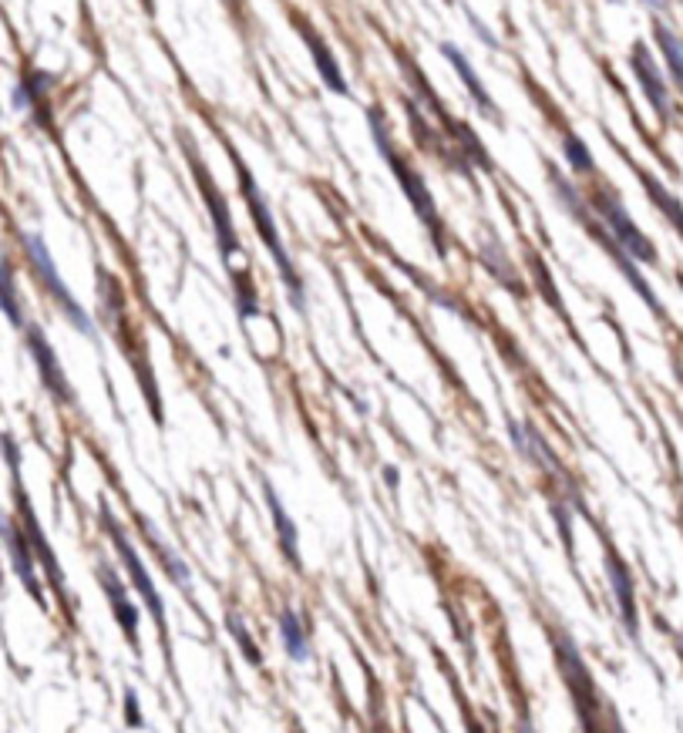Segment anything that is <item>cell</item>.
<instances>
[{"mask_svg": "<svg viewBox=\"0 0 683 733\" xmlns=\"http://www.w3.org/2000/svg\"><path fill=\"white\" fill-rule=\"evenodd\" d=\"M233 165H236V179H239V189H243L249 219H253V226H256V233H260L263 246L270 249L276 269H280V280L286 286V293H290V306L297 313H303V310H307V290H303V280H300L297 266H293V259H290V253H286V246L280 239V229H276V222H273L270 202H266V196L260 192V185H256V179L249 175V169L236 159V155H233Z\"/></svg>", "mask_w": 683, "mask_h": 733, "instance_id": "obj_1", "label": "cell"}, {"mask_svg": "<svg viewBox=\"0 0 683 733\" xmlns=\"http://www.w3.org/2000/svg\"><path fill=\"white\" fill-rule=\"evenodd\" d=\"M371 125H374V142H377V148H381V152H384V159H387V165H391V169H394V175H398L404 196L411 199V206H414V212H418V219L431 229V236H435V243H438V253H445V229H441L438 206H435V199H431V192H428V185H424L421 172H414L411 165L398 155V148H394L391 135H387V128H384L381 118L371 115Z\"/></svg>", "mask_w": 683, "mask_h": 733, "instance_id": "obj_2", "label": "cell"}, {"mask_svg": "<svg viewBox=\"0 0 683 733\" xmlns=\"http://www.w3.org/2000/svg\"><path fill=\"white\" fill-rule=\"evenodd\" d=\"M101 525H105V532H108V538H112L118 559H122V565H125V572H128V586L135 589V596H142L145 609L152 612L155 626H159V636L165 639V636H169V616H165V602H162V596H159V589H155L152 572L145 569L142 555L135 552L132 538H128V532H125L122 525H118V518H115L112 512H101Z\"/></svg>", "mask_w": 683, "mask_h": 733, "instance_id": "obj_3", "label": "cell"}, {"mask_svg": "<svg viewBox=\"0 0 683 733\" xmlns=\"http://www.w3.org/2000/svg\"><path fill=\"white\" fill-rule=\"evenodd\" d=\"M552 182H556V192H559V199L562 202H566V206H569V212H572V216H576L579 222H583V226L589 229V233H593V239H596V243L599 246H603L606 249V253L609 256H613L616 259V266H620L623 269V276H626V280H630V286H633V290L636 293H640L643 296V300H646V306H650V310L653 313H660V317H663V306H660V300H657V296H653V290H650V286H646V280H643V276H640V269H636L633 266V259L630 256H626L623 253V249L620 246H616V239L613 236H609L606 233V226H603V222H599V219H593V216H589V209H586V202L583 199H579L576 196V189H572V185L569 182H562L559 179V172L556 169H552Z\"/></svg>", "mask_w": 683, "mask_h": 733, "instance_id": "obj_4", "label": "cell"}, {"mask_svg": "<svg viewBox=\"0 0 683 733\" xmlns=\"http://www.w3.org/2000/svg\"><path fill=\"white\" fill-rule=\"evenodd\" d=\"M24 253H27V259H31L34 273H38V280L44 283V290H48L54 306L64 313V320H68L75 330L85 333V337H95V323H91V317L85 313V306L75 300V293L68 290V283L61 280V273H58V266H54L48 246H44V239L34 236V233L24 236Z\"/></svg>", "mask_w": 683, "mask_h": 733, "instance_id": "obj_5", "label": "cell"}, {"mask_svg": "<svg viewBox=\"0 0 683 733\" xmlns=\"http://www.w3.org/2000/svg\"><path fill=\"white\" fill-rule=\"evenodd\" d=\"M589 202H593V209H596V216L599 222L606 226V233L616 239V246L623 249L630 259H640V263H650V266H657V249H653V243L646 239L640 229H636V222L630 219V212H626V206L620 199H616V192L613 189H599L589 196Z\"/></svg>", "mask_w": 683, "mask_h": 733, "instance_id": "obj_6", "label": "cell"}, {"mask_svg": "<svg viewBox=\"0 0 683 733\" xmlns=\"http://www.w3.org/2000/svg\"><path fill=\"white\" fill-rule=\"evenodd\" d=\"M95 575H98L101 592L108 596V609H112V616H115L118 629H122L125 643L138 653V649H142V639H138V623H142V616H138L135 599L128 596V586L122 582V575H118L108 562H101Z\"/></svg>", "mask_w": 683, "mask_h": 733, "instance_id": "obj_7", "label": "cell"}, {"mask_svg": "<svg viewBox=\"0 0 683 733\" xmlns=\"http://www.w3.org/2000/svg\"><path fill=\"white\" fill-rule=\"evenodd\" d=\"M0 538H4L7 545V555H11V565H14V575L21 579V586L31 592V599L44 606V589H41V579H38V559H34V549L31 542H27L24 528H17L11 518L0 515Z\"/></svg>", "mask_w": 683, "mask_h": 733, "instance_id": "obj_8", "label": "cell"}, {"mask_svg": "<svg viewBox=\"0 0 683 733\" xmlns=\"http://www.w3.org/2000/svg\"><path fill=\"white\" fill-rule=\"evenodd\" d=\"M27 350H31L34 364H38V374H41L44 387L51 391L54 401H61V404L75 401V391H71L68 377H64L61 360L54 357V347L48 343V337H44V330L38 327V323H27Z\"/></svg>", "mask_w": 683, "mask_h": 733, "instance_id": "obj_9", "label": "cell"}, {"mask_svg": "<svg viewBox=\"0 0 683 733\" xmlns=\"http://www.w3.org/2000/svg\"><path fill=\"white\" fill-rule=\"evenodd\" d=\"M192 169H196L199 189H202V196H206V206H209L212 226H216V243H219V253H223V259H226V263H233V256L239 253V239H236V226H233V216H229V209H226V199L219 196L216 189H212V182H209V172H206V165L199 162V155H196V152H192Z\"/></svg>", "mask_w": 683, "mask_h": 733, "instance_id": "obj_10", "label": "cell"}, {"mask_svg": "<svg viewBox=\"0 0 683 733\" xmlns=\"http://www.w3.org/2000/svg\"><path fill=\"white\" fill-rule=\"evenodd\" d=\"M606 572H609V586H613L616 609H620V619H623L626 633L636 636V629H640V619H636L633 575H630V569H626V562H623L613 549H606Z\"/></svg>", "mask_w": 683, "mask_h": 733, "instance_id": "obj_11", "label": "cell"}, {"mask_svg": "<svg viewBox=\"0 0 683 733\" xmlns=\"http://www.w3.org/2000/svg\"><path fill=\"white\" fill-rule=\"evenodd\" d=\"M633 71H636V78H640L643 95L650 98L653 111L660 115V122H670V91H667V81L660 78V68L653 64V58L646 54L643 44H636V48H633Z\"/></svg>", "mask_w": 683, "mask_h": 733, "instance_id": "obj_12", "label": "cell"}, {"mask_svg": "<svg viewBox=\"0 0 683 733\" xmlns=\"http://www.w3.org/2000/svg\"><path fill=\"white\" fill-rule=\"evenodd\" d=\"M263 498H266V508H270V518H273V528H276V538H280V552L283 559L293 565V569H300V532H297V522L286 512V505L276 495V488L270 481H263Z\"/></svg>", "mask_w": 683, "mask_h": 733, "instance_id": "obj_13", "label": "cell"}, {"mask_svg": "<svg viewBox=\"0 0 683 733\" xmlns=\"http://www.w3.org/2000/svg\"><path fill=\"white\" fill-rule=\"evenodd\" d=\"M142 532H145V542H149V549L155 552V559H159V565H162L165 579H169L179 592L192 596V572H189V565L179 559V552H175L172 545L165 542L159 532H155L152 522H142Z\"/></svg>", "mask_w": 683, "mask_h": 733, "instance_id": "obj_14", "label": "cell"}, {"mask_svg": "<svg viewBox=\"0 0 683 733\" xmlns=\"http://www.w3.org/2000/svg\"><path fill=\"white\" fill-rule=\"evenodd\" d=\"M441 54H445V61L458 71V78L465 81L468 95H472L475 105L485 111V118H492V122H502V111L495 108V101H492V95H488V88L482 85V78H478V71L472 68V61H468L465 54L455 48V44H441Z\"/></svg>", "mask_w": 683, "mask_h": 733, "instance_id": "obj_15", "label": "cell"}, {"mask_svg": "<svg viewBox=\"0 0 683 733\" xmlns=\"http://www.w3.org/2000/svg\"><path fill=\"white\" fill-rule=\"evenodd\" d=\"M21 498V515H24V535H27V542H31V549H34V559H41L44 565V572H48V579H51V586L61 592L64 596V572H61V562L54 559V552L48 549V538H44L41 532V525L34 522V512H31V505L24 501V495H17Z\"/></svg>", "mask_w": 683, "mask_h": 733, "instance_id": "obj_16", "label": "cell"}, {"mask_svg": "<svg viewBox=\"0 0 683 733\" xmlns=\"http://www.w3.org/2000/svg\"><path fill=\"white\" fill-rule=\"evenodd\" d=\"M300 31H303V41H307V48H310V54H313V64H317L323 85L334 91V95H350V88H347V81H344V71H340V64H337V58H334V51L327 48V41H320V37L313 34L307 24H300Z\"/></svg>", "mask_w": 683, "mask_h": 733, "instance_id": "obj_17", "label": "cell"}, {"mask_svg": "<svg viewBox=\"0 0 683 733\" xmlns=\"http://www.w3.org/2000/svg\"><path fill=\"white\" fill-rule=\"evenodd\" d=\"M276 629H280V643L286 649V656H290L293 663H307L310 660V633H307V623H303L300 612L286 606L280 612V619H276Z\"/></svg>", "mask_w": 683, "mask_h": 733, "instance_id": "obj_18", "label": "cell"}, {"mask_svg": "<svg viewBox=\"0 0 683 733\" xmlns=\"http://www.w3.org/2000/svg\"><path fill=\"white\" fill-rule=\"evenodd\" d=\"M509 438H512L515 448H519V454H525V458L535 461L539 468H549V471L559 468V458L552 454L546 438H542V434L535 431L532 424H515V421H509Z\"/></svg>", "mask_w": 683, "mask_h": 733, "instance_id": "obj_19", "label": "cell"}, {"mask_svg": "<svg viewBox=\"0 0 683 733\" xmlns=\"http://www.w3.org/2000/svg\"><path fill=\"white\" fill-rule=\"evenodd\" d=\"M657 41L663 48V58H667V68L673 74V81H677V88L683 91V44H680V37L673 34L670 27L657 24Z\"/></svg>", "mask_w": 683, "mask_h": 733, "instance_id": "obj_20", "label": "cell"}, {"mask_svg": "<svg viewBox=\"0 0 683 733\" xmlns=\"http://www.w3.org/2000/svg\"><path fill=\"white\" fill-rule=\"evenodd\" d=\"M0 310H4L7 320L17 323V327L24 323L21 300H17V286H14V273H11V263H7V259H0Z\"/></svg>", "mask_w": 683, "mask_h": 733, "instance_id": "obj_21", "label": "cell"}, {"mask_svg": "<svg viewBox=\"0 0 683 733\" xmlns=\"http://www.w3.org/2000/svg\"><path fill=\"white\" fill-rule=\"evenodd\" d=\"M54 85V78L51 74H24V85L14 91V101H17V108H34L38 101L48 95V88Z\"/></svg>", "mask_w": 683, "mask_h": 733, "instance_id": "obj_22", "label": "cell"}, {"mask_svg": "<svg viewBox=\"0 0 683 733\" xmlns=\"http://www.w3.org/2000/svg\"><path fill=\"white\" fill-rule=\"evenodd\" d=\"M562 152H566V162H569L579 175H593V172H596L593 155H589L586 142H583V138H579L576 132H566V135H562Z\"/></svg>", "mask_w": 683, "mask_h": 733, "instance_id": "obj_23", "label": "cell"}, {"mask_svg": "<svg viewBox=\"0 0 683 733\" xmlns=\"http://www.w3.org/2000/svg\"><path fill=\"white\" fill-rule=\"evenodd\" d=\"M643 185H646V192H650V196H653V202H657V206H660L663 212H667V219H670L673 226H677L680 233H683V206H680V202L673 199L670 192L663 189V185H660L657 179H650V175H643Z\"/></svg>", "mask_w": 683, "mask_h": 733, "instance_id": "obj_24", "label": "cell"}, {"mask_svg": "<svg viewBox=\"0 0 683 733\" xmlns=\"http://www.w3.org/2000/svg\"><path fill=\"white\" fill-rule=\"evenodd\" d=\"M233 283H236V306H239V320H249L260 313V300H256V290L253 283H249L246 273H233Z\"/></svg>", "mask_w": 683, "mask_h": 733, "instance_id": "obj_25", "label": "cell"}, {"mask_svg": "<svg viewBox=\"0 0 683 733\" xmlns=\"http://www.w3.org/2000/svg\"><path fill=\"white\" fill-rule=\"evenodd\" d=\"M226 626H229V633H233V639H236V646L243 649V656L253 666H260L263 663V656H260V646L253 643V636H249V629H246V623H239V616H226Z\"/></svg>", "mask_w": 683, "mask_h": 733, "instance_id": "obj_26", "label": "cell"}, {"mask_svg": "<svg viewBox=\"0 0 683 733\" xmlns=\"http://www.w3.org/2000/svg\"><path fill=\"white\" fill-rule=\"evenodd\" d=\"M482 259H485V266L492 269V273H495L498 280H502L505 286H512L515 293H522V283L515 280V273H512V269H509V263H505L502 249H498V246H492V249H482Z\"/></svg>", "mask_w": 683, "mask_h": 733, "instance_id": "obj_27", "label": "cell"}, {"mask_svg": "<svg viewBox=\"0 0 683 733\" xmlns=\"http://www.w3.org/2000/svg\"><path fill=\"white\" fill-rule=\"evenodd\" d=\"M125 723L132 730H142L145 727V720H142V710H138V697H135V690H125Z\"/></svg>", "mask_w": 683, "mask_h": 733, "instance_id": "obj_28", "label": "cell"}, {"mask_svg": "<svg viewBox=\"0 0 683 733\" xmlns=\"http://www.w3.org/2000/svg\"><path fill=\"white\" fill-rule=\"evenodd\" d=\"M384 481H387V488H398V481H401V475H398V468H394V465H387L384 468Z\"/></svg>", "mask_w": 683, "mask_h": 733, "instance_id": "obj_29", "label": "cell"}, {"mask_svg": "<svg viewBox=\"0 0 683 733\" xmlns=\"http://www.w3.org/2000/svg\"><path fill=\"white\" fill-rule=\"evenodd\" d=\"M519 733H535V730H532V723H529V720H522V723H519Z\"/></svg>", "mask_w": 683, "mask_h": 733, "instance_id": "obj_30", "label": "cell"}, {"mask_svg": "<svg viewBox=\"0 0 683 733\" xmlns=\"http://www.w3.org/2000/svg\"><path fill=\"white\" fill-rule=\"evenodd\" d=\"M643 4H650V7H663V0H643Z\"/></svg>", "mask_w": 683, "mask_h": 733, "instance_id": "obj_31", "label": "cell"}]
</instances>
